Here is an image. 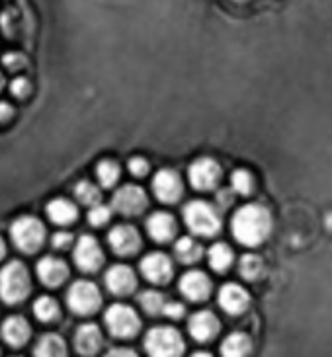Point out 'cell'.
I'll return each mask as SVG.
<instances>
[{
  "instance_id": "cell-1",
  "label": "cell",
  "mask_w": 332,
  "mask_h": 357,
  "mask_svg": "<svg viewBox=\"0 0 332 357\" xmlns=\"http://www.w3.org/2000/svg\"><path fill=\"white\" fill-rule=\"evenodd\" d=\"M231 227H233V234L236 241L243 242L246 246H256L270 234L272 217L266 207L252 203V205H244L234 213Z\"/></svg>"
},
{
  "instance_id": "cell-2",
  "label": "cell",
  "mask_w": 332,
  "mask_h": 357,
  "mask_svg": "<svg viewBox=\"0 0 332 357\" xmlns=\"http://www.w3.org/2000/svg\"><path fill=\"white\" fill-rule=\"evenodd\" d=\"M31 281L28 268L22 261L14 260L0 271V297L6 303H20L29 295Z\"/></svg>"
},
{
  "instance_id": "cell-3",
  "label": "cell",
  "mask_w": 332,
  "mask_h": 357,
  "mask_svg": "<svg viewBox=\"0 0 332 357\" xmlns=\"http://www.w3.org/2000/svg\"><path fill=\"white\" fill-rule=\"evenodd\" d=\"M184 221L190 231L199 236H213L221 229V217L211 203L190 202L184 207Z\"/></svg>"
},
{
  "instance_id": "cell-4",
  "label": "cell",
  "mask_w": 332,
  "mask_h": 357,
  "mask_svg": "<svg viewBox=\"0 0 332 357\" xmlns=\"http://www.w3.org/2000/svg\"><path fill=\"white\" fill-rule=\"evenodd\" d=\"M10 234H12V241L20 250L36 252L45 241V227L36 217L24 215V217H18L16 221L12 222Z\"/></svg>"
},
{
  "instance_id": "cell-5",
  "label": "cell",
  "mask_w": 332,
  "mask_h": 357,
  "mask_svg": "<svg viewBox=\"0 0 332 357\" xmlns=\"http://www.w3.org/2000/svg\"><path fill=\"white\" fill-rule=\"evenodd\" d=\"M145 349L155 357H174L182 354L184 342L172 326H156L146 332Z\"/></svg>"
},
{
  "instance_id": "cell-6",
  "label": "cell",
  "mask_w": 332,
  "mask_h": 357,
  "mask_svg": "<svg viewBox=\"0 0 332 357\" xmlns=\"http://www.w3.org/2000/svg\"><path fill=\"white\" fill-rule=\"evenodd\" d=\"M106 324L116 338H133L141 328L137 312L127 305H112L106 312Z\"/></svg>"
},
{
  "instance_id": "cell-7",
  "label": "cell",
  "mask_w": 332,
  "mask_h": 357,
  "mask_svg": "<svg viewBox=\"0 0 332 357\" xmlns=\"http://www.w3.org/2000/svg\"><path fill=\"white\" fill-rule=\"evenodd\" d=\"M100 291L90 281H77L68 289L67 303L77 314H92L100 307Z\"/></svg>"
},
{
  "instance_id": "cell-8",
  "label": "cell",
  "mask_w": 332,
  "mask_h": 357,
  "mask_svg": "<svg viewBox=\"0 0 332 357\" xmlns=\"http://www.w3.org/2000/svg\"><path fill=\"white\" fill-rule=\"evenodd\" d=\"M153 192L155 195L165 203H174L180 199V195L184 192V185L180 180V174L170 170V168H163L158 170L153 178Z\"/></svg>"
},
{
  "instance_id": "cell-9",
  "label": "cell",
  "mask_w": 332,
  "mask_h": 357,
  "mask_svg": "<svg viewBox=\"0 0 332 357\" xmlns=\"http://www.w3.org/2000/svg\"><path fill=\"white\" fill-rule=\"evenodd\" d=\"M145 207L146 195L139 185L127 183L123 188H119L114 195V209L121 215H139Z\"/></svg>"
},
{
  "instance_id": "cell-10",
  "label": "cell",
  "mask_w": 332,
  "mask_h": 357,
  "mask_svg": "<svg viewBox=\"0 0 332 357\" xmlns=\"http://www.w3.org/2000/svg\"><path fill=\"white\" fill-rule=\"evenodd\" d=\"M75 261L78 268L84 271H96L102 266L104 254L94 236H88V234L80 236V241L75 246Z\"/></svg>"
},
{
  "instance_id": "cell-11",
  "label": "cell",
  "mask_w": 332,
  "mask_h": 357,
  "mask_svg": "<svg viewBox=\"0 0 332 357\" xmlns=\"http://www.w3.org/2000/svg\"><path fill=\"white\" fill-rule=\"evenodd\" d=\"M107 241H110L112 250L119 254V256L135 254L139 250V246H141V236H139L135 227H131V225H117V227H114L107 234Z\"/></svg>"
},
{
  "instance_id": "cell-12",
  "label": "cell",
  "mask_w": 332,
  "mask_h": 357,
  "mask_svg": "<svg viewBox=\"0 0 332 357\" xmlns=\"http://www.w3.org/2000/svg\"><path fill=\"white\" fill-rule=\"evenodd\" d=\"M221 178V168L213 158H197L190 166V182L195 190H211Z\"/></svg>"
},
{
  "instance_id": "cell-13",
  "label": "cell",
  "mask_w": 332,
  "mask_h": 357,
  "mask_svg": "<svg viewBox=\"0 0 332 357\" xmlns=\"http://www.w3.org/2000/svg\"><path fill=\"white\" fill-rule=\"evenodd\" d=\"M141 271L153 283H166L172 278V261L165 254H149L141 261Z\"/></svg>"
},
{
  "instance_id": "cell-14",
  "label": "cell",
  "mask_w": 332,
  "mask_h": 357,
  "mask_svg": "<svg viewBox=\"0 0 332 357\" xmlns=\"http://www.w3.org/2000/svg\"><path fill=\"white\" fill-rule=\"evenodd\" d=\"M188 330L194 336V340H197V342H207V340H213L217 336V332H219V320H217L213 312L199 310V312H195L194 317L190 319Z\"/></svg>"
},
{
  "instance_id": "cell-15",
  "label": "cell",
  "mask_w": 332,
  "mask_h": 357,
  "mask_svg": "<svg viewBox=\"0 0 332 357\" xmlns=\"http://www.w3.org/2000/svg\"><path fill=\"white\" fill-rule=\"evenodd\" d=\"M219 305L229 314H241L248 307V293L236 283H227L219 291Z\"/></svg>"
},
{
  "instance_id": "cell-16",
  "label": "cell",
  "mask_w": 332,
  "mask_h": 357,
  "mask_svg": "<svg viewBox=\"0 0 332 357\" xmlns=\"http://www.w3.org/2000/svg\"><path fill=\"white\" fill-rule=\"evenodd\" d=\"M106 285L114 295H129L137 285L135 273L127 266H114L106 273Z\"/></svg>"
},
{
  "instance_id": "cell-17",
  "label": "cell",
  "mask_w": 332,
  "mask_h": 357,
  "mask_svg": "<svg viewBox=\"0 0 332 357\" xmlns=\"http://www.w3.org/2000/svg\"><path fill=\"white\" fill-rule=\"evenodd\" d=\"M180 291L190 301H202L211 291V281L202 271H188L180 280Z\"/></svg>"
},
{
  "instance_id": "cell-18",
  "label": "cell",
  "mask_w": 332,
  "mask_h": 357,
  "mask_svg": "<svg viewBox=\"0 0 332 357\" xmlns=\"http://www.w3.org/2000/svg\"><path fill=\"white\" fill-rule=\"evenodd\" d=\"M38 275L45 285L55 287V285H61L63 281L67 280L68 268L63 260L53 258V256H45L38 264Z\"/></svg>"
},
{
  "instance_id": "cell-19",
  "label": "cell",
  "mask_w": 332,
  "mask_h": 357,
  "mask_svg": "<svg viewBox=\"0 0 332 357\" xmlns=\"http://www.w3.org/2000/svg\"><path fill=\"white\" fill-rule=\"evenodd\" d=\"M146 231L156 242H168L176 232L174 217L168 213H155L146 221Z\"/></svg>"
},
{
  "instance_id": "cell-20",
  "label": "cell",
  "mask_w": 332,
  "mask_h": 357,
  "mask_svg": "<svg viewBox=\"0 0 332 357\" xmlns=\"http://www.w3.org/2000/svg\"><path fill=\"white\" fill-rule=\"evenodd\" d=\"M75 346H77L78 354L82 356H94L100 346H102V334L96 324H82L77 330L75 336Z\"/></svg>"
},
{
  "instance_id": "cell-21",
  "label": "cell",
  "mask_w": 332,
  "mask_h": 357,
  "mask_svg": "<svg viewBox=\"0 0 332 357\" xmlns=\"http://www.w3.org/2000/svg\"><path fill=\"white\" fill-rule=\"evenodd\" d=\"M26 16L28 12L20 8H6L4 14L0 16V26L2 31L12 39H22L26 36Z\"/></svg>"
},
{
  "instance_id": "cell-22",
  "label": "cell",
  "mask_w": 332,
  "mask_h": 357,
  "mask_svg": "<svg viewBox=\"0 0 332 357\" xmlns=\"http://www.w3.org/2000/svg\"><path fill=\"white\" fill-rule=\"evenodd\" d=\"M31 334V328L22 317H10L2 324V338L8 342L10 346H22L26 344Z\"/></svg>"
},
{
  "instance_id": "cell-23",
  "label": "cell",
  "mask_w": 332,
  "mask_h": 357,
  "mask_svg": "<svg viewBox=\"0 0 332 357\" xmlns=\"http://www.w3.org/2000/svg\"><path fill=\"white\" fill-rule=\"evenodd\" d=\"M49 219L57 225H68L77 219V207L73 205V202H68L65 197H57L53 202H49L47 205Z\"/></svg>"
},
{
  "instance_id": "cell-24",
  "label": "cell",
  "mask_w": 332,
  "mask_h": 357,
  "mask_svg": "<svg viewBox=\"0 0 332 357\" xmlns=\"http://www.w3.org/2000/svg\"><path fill=\"white\" fill-rule=\"evenodd\" d=\"M250 348H252V342H250V338L246 334H243V332H233L231 336L225 338L221 351L227 357H243L250 351Z\"/></svg>"
},
{
  "instance_id": "cell-25",
  "label": "cell",
  "mask_w": 332,
  "mask_h": 357,
  "mask_svg": "<svg viewBox=\"0 0 332 357\" xmlns=\"http://www.w3.org/2000/svg\"><path fill=\"white\" fill-rule=\"evenodd\" d=\"M33 354L43 357L65 356V354H67V346H65V340L61 338V336H57V334H45V336H41V340L38 342Z\"/></svg>"
},
{
  "instance_id": "cell-26",
  "label": "cell",
  "mask_w": 332,
  "mask_h": 357,
  "mask_svg": "<svg viewBox=\"0 0 332 357\" xmlns=\"http://www.w3.org/2000/svg\"><path fill=\"white\" fill-rule=\"evenodd\" d=\"M174 254L182 264H194L202 258V246L192 238H180L176 242Z\"/></svg>"
},
{
  "instance_id": "cell-27",
  "label": "cell",
  "mask_w": 332,
  "mask_h": 357,
  "mask_svg": "<svg viewBox=\"0 0 332 357\" xmlns=\"http://www.w3.org/2000/svg\"><path fill=\"white\" fill-rule=\"evenodd\" d=\"M239 271L243 275L244 280L256 281L264 271V261L260 256H254V254H246L241 258V264H239Z\"/></svg>"
},
{
  "instance_id": "cell-28",
  "label": "cell",
  "mask_w": 332,
  "mask_h": 357,
  "mask_svg": "<svg viewBox=\"0 0 332 357\" xmlns=\"http://www.w3.org/2000/svg\"><path fill=\"white\" fill-rule=\"evenodd\" d=\"M233 261V252L227 244H215L209 250V266L217 271H225Z\"/></svg>"
},
{
  "instance_id": "cell-29",
  "label": "cell",
  "mask_w": 332,
  "mask_h": 357,
  "mask_svg": "<svg viewBox=\"0 0 332 357\" xmlns=\"http://www.w3.org/2000/svg\"><path fill=\"white\" fill-rule=\"evenodd\" d=\"M33 312L39 320L43 322H51L59 317V307L57 301L51 299V297H39L33 305Z\"/></svg>"
},
{
  "instance_id": "cell-30",
  "label": "cell",
  "mask_w": 332,
  "mask_h": 357,
  "mask_svg": "<svg viewBox=\"0 0 332 357\" xmlns=\"http://www.w3.org/2000/svg\"><path fill=\"white\" fill-rule=\"evenodd\" d=\"M96 174L98 180L102 182L104 188H112L114 183L117 182V178H119V166L114 160H102L96 168Z\"/></svg>"
},
{
  "instance_id": "cell-31",
  "label": "cell",
  "mask_w": 332,
  "mask_h": 357,
  "mask_svg": "<svg viewBox=\"0 0 332 357\" xmlns=\"http://www.w3.org/2000/svg\"><path fill=\"white\" fill-rule=\"evenodd\" d=\"M139 303L143 305V309L149 314H156V312H163L166 307L165 295L158 293V291H145L143 295H139Z\"/></svg>"
},
{
  "instance_id": "cell-32",
  "label": "cell",
  "mask_w": 332,
  "mask_h": 357,
  "mask_svg": "<svg viewBox=\"0 0 332 357\" xmlns=\"http://www.w3.org/2000/svg\"><path fill=\"white\" fill-rule=\"evenodd\" d=\"M75 195L78 197V202L84 203V205H98V202H100V192H98V188L92 182H86V180H82V182L77 183Z\"/></svg>"
},
{
  "instance_id": "cell-33",
  "label": "cell",
  "mask_w": 332,
  "mask_h": 357,
  "mask_svg": "<svg viewBox=\"0 0 332 357\" xmlns=\"http://www.w3.org/2000/svg\"><path fill=\"white\" fill-rule=\"evenodd\" d=\"M231 185H233L234 192L246 195V193H250V190H252V176L248 174L246 170H236L231 176Z\"/></svg>"
},
{
  "instance_id": "cell-34",
  "label": "cell",
  "mask_w": 332,
  "mask_h": 357,
  "mask_svg": "<svg viewBox=\"0 0 332 357\" xmlns=\"http://www.w3.org/2000/svg\"><path fill=\"white\" fill-rule=\"evenodd\" d=\"M110 219V209H107L106 205H94L90 213H88V221L92 222L94 227H100V225H104Z\"/></svg>"
},
{
  "instance_id": "cell-35",
  "label": "cell",
  "mask_w": 332,
  "mask_h": 357,
  "mask_svg": "<svg viewBox=\"0 0 332 357\" xmlns=\"http://www.w3.org/2000/svg\"><path fill=\"white\" fill-rule=\"evenodd\" d=\"M2 63L10 68V70H20V68L28 67V59L24 57L22 53H6L2 57Z\"/></svg>"
},
{
  "instance_id": "cell-36",
  "label": "cell",
  "mask_w": 332,
  "mask_h": 357,
  "mask_svg": "<svg viewBox=\"0 0 332 357\" xmlns=\"http://www.w3.org/2000/svg\"><path fill=\"white\" fill-rule=\"evenodd\" d=\"M10 90H12V94L16 98H26L29 94L31 86H29V82L26 78H16V80L10 84Z\"/></svg>"
},
{
  "instance_id": "cell-37",
  "label": "cell",
  "mask_w": 332,
  "mask_h": 357,
  "mask_svg": "<svg viewBox=\"0 0 332 357\" xmlns=\"http://www.w3.org/2000/svg\"><path fill=\"white\" fill-rule=\"evenodd\" d=\"M129 170L133 176H145L149 170V162L145 158H131L129 160Z\"/></svg>"
},
{
  "instance_id": "cell-38",
  "label": "cell",
  "mask_w": 332,
  "mask_h": 357,
  "mask_svg": "<svg viewBox=\"0 0 332 357\" xmlns=\"http://www.w3.org/2000/svg\"><path fill=\"white\" fill-rule=\"evenodd\" d=\"M165 312L166 317H170V319H180L182 314H184V307L180 305V303H166V307H165Z\"/></svg>"
},
{
  "instance_id": "cell-39",
  "label": "cell",
  "mask_w": 332,
  "mask_h": 357,
  "mask_svg": "<svg viewBox=\"0 0 332 357\" xmlns=\"http://www.w3.org/2000/svg\"><path fill=\"white\" fill-rule=\"evenodd\" d=\"M70 242H73V234L70 232H57V234H53V246L55 248H67Z\"/></svg>"
},
{
  "instance_id": "cell-40",
  "label": "cell",
  "mask_w": 332,
  "mask_h": 357,
  "mask_svg": "<svg viewBox=\"0 0 332 357\" xmlns=\"http://www.w3.org/2000/svg\"><path fill=\"white\" fill-rule=\"evenodd\" d=\"M217 202H219L221 207H229L233 203V193H231V190H221V192L217 193Z\"/></svg>"
},
{
  "instance_id": "cell-41",
  "label": "cell",
  "mask_w": 332,
  "mask_h": 357,
  "mask_svg": "<svg viewBox=\"0 0 332 357\" xmlns=\"http://www.w3.org/2000/svg\"><path fill=\"white\" fill-rule=\"evenodd\" d=\"M12 116H14V109H12L8 104L0 102V121H6V119H10Z\"/></svg>"
},
{
  "instance_id": "cell-42",
  "label": "cell",
  "mask_w": 332,
  "mask_h": 357,
  "mask_svg": "<svg viewBox=\"0 0 332 357\" xmlns=\"http://www.w3.org/2000/svg\"><path fill=\"white\" fill-rule=\"evenodd\" d=\"M110 356H135L131 349H112Z\"/></svg>"
},
{
  "instance_id": "cell-43",
  "label": "cell",
  "mask_w": 332,
  "mask_h": 357,
  "mask_svg": "<svg viewBox=\"0 0 332 357\" xmlns=\"http://www.w3.org/2000/svg\"><path fill=\"white\" fill-rule=\"evenodd\" d=\"M4 254H6V244L0 238V258H4Z\"/></svg>"
},
{
  "instance_id": "cell-44",
  "label": "cell",
  "mask_w": 332,
  "mask_h": 357,
  "mask_svg": "<svg viewBox=\"0 0 332 357\" xmlns=\"http://www.w3.org/2000/svg\"><path fill=\"white\" fill-rule=\"evenodd\" d=\"M2 86H4V77L0 75V90H2Z\"/></svg>"
}]
</instances>
